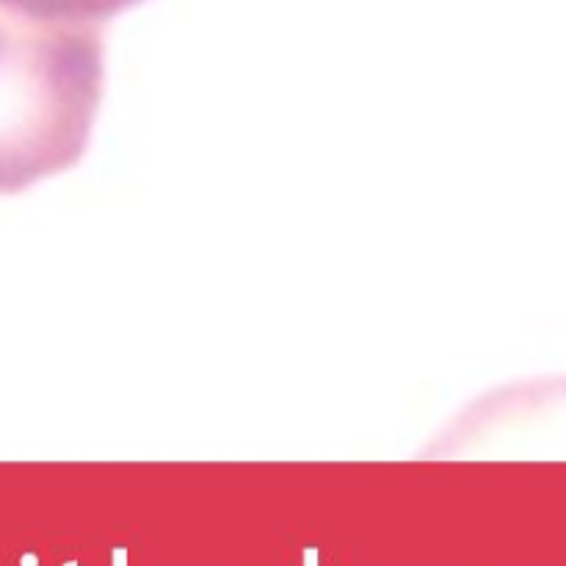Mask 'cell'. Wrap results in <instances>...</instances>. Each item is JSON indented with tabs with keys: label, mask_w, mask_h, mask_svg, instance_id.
Wrapping results in <instances>:
<instances>
[{
	"label": "cell",
	"mask_w": 566,
	"mask_h": 566,
	"mask_svg": "<svg viewBox=\"0 0 566 566\" xmlns=\"http://www.w3.org/2000/svg\"><path fill=\"white\" fill-rule=\"evenodd\" d=\"M103 77L97 25L0 9V193L22 191L83 158Z\"/></svg>",
	"instance_id": "obj_1"
},
{
	"label": "cell",
	"mask_w": 566,
	"mask_h": 566,
	"mask_svg": "<svg viewBox=\"0 0 566 566\" xmlns=\"http://www.w3.org/2000/svg\"><path fill=\"white\" fill-rule=\"evenodd\" d=\"M144 0H0V9L42 22L97 25V22L114 20L116 14Z\"/></svg>",
	"instance_id": "obj_2"
},
{
	"label": "cell",
	"mask_w": 566,
	"mask_h": 566,
	"mask_svg": "<svg viewBox=\"0 0 566 566\" xmlns=\"http://www.w3.org/2000/svg\"><path fill=\"white\" fill-rule=\"evenodd\" d=\"M304 566H318V553L315 551L304 553Z\"/></svg>",
	"instance_id": "obj_3"
},
{
	"label": "cell",
	"mask_w": 566,
	"mask_h": 566,
	"mask_svg": "<svg viewBox=\"0 0 566 566\" xmlns=\"http://www.w3.org/2000/svg\"><path fill=\"white\" fill-rule=\"evenodd\" d=\"M114 566H127V556L122 551L114 553Z\"/></svg>",
	"instance_id": "obj_4"
},
{
	"label": "cell",
	"mask_w": 566,
	"mask_h": 566,
	"mask_svg": "<svg viewBox=\"0 0 566 566\" xmlns=\"http://www.w3.org/2000/svg\"><path fill=\"white\" fill-rule=\"evenodd\" d=\"M36 562H33V556H25V562H22V566H33Z\"/></svg>",
	"instance_id": "obj_5"
},
{
	"label": "cell",
	"mask_w": 566,
	"mask_h": 566,
	"mask_svg": "<svg viewBox=\"0 0 566 566\" xmlns=\"http://www.w3.org/2000/svg\"><path fill=\"white\" fill-rule=\"evenodd\" d=\"M66 566H75V564H66Z\"/></svg>",
	"instance_id": "obj_6"
}]
</instances>
